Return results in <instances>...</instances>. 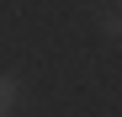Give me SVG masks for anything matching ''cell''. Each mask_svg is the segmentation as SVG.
Instances as JSON below:
<instances>
[{"label":"cell","mask_w":122,"mask_h":117,"mask_svg":"<svg viewBox=\"0 0 122 117\" xmlns=\"http://www.w3.org/2000/svg\"><path fill=\"white\" fill-rule=\"evenodd\" d=\"M16 101H21V80L0 69V117H11V112H16Z\"/></svg>","instance_id":"cell-1"}]
</instances>
